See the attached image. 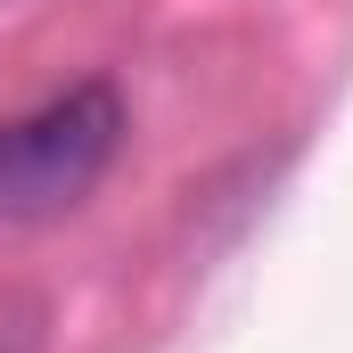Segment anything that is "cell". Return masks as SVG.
<instances>
[{"mask_svg": "<svg viewBox=\"0 0 353 353\" xmlns=\"http://www.w3.org/2000/svg\"><path fill=\"white\" fill-rule=\"evenodd\" d=\"M123 148V99L107 83H74L33 115L0 123V222H50L83 205Z\"/></svg>", "mask_w": 353, "mask_h": 353, "instance_id": "1", "label": "cell"}]
</instances>
